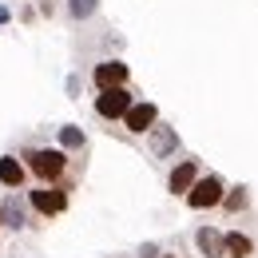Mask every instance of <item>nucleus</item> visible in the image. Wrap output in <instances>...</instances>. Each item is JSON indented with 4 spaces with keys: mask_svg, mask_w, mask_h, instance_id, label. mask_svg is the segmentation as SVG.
Returning a JSON list of instances; mask_svg holds the SVG:
<instances>
[{
    "mask_svg": "<svg viewBox=\"0 0 258 258\" xmlns=\"http://www.w3.org/2000/svg\"><path fill=\"white\" fill-rule=\"evenodd\" d=\"M20 163L28 171V179L36 183H56V187H76L80 171H84V159L68 155L64 147H24L20 151Z\"/></svg>",
    "mask_w": 258,
    "mask_h": 258,
    "instance_id": "f257e3e1",
    "label": "nucleus"
},
{
    "mask_svg": "<svg viewBox=\"0 0 258 258\" xmlns=\"http://www.w3.org/2000/svg\"><path fill=\"white\" fill-rule=\"evenodd\" d=\"M147 151L155 155V159H175L179 155V135L171 123H155V127L147 131Z\"/></svg>",
    "mask_w": 258,
    "mask_h": 258,
    "instance_id": "6e6552de",
    "label": "nucleus"
},
{
    "mask_svg": "<svg viewBox=\"0 0 258 258\" xmlns=\"http://www.w3.org/2000/svg\"><path fill=\"white\" fill-rule=\"evenodd\" d=\"M258 254V242L250 230L234 226V230H223V258H254Z\"/></svg>",
    "mask_w": 258,
    "mask_h": 258,
    "instance_id": "1a4fd4ad",
    "label": "nucleus"
},
{
    "mask_svg": "<svg viewBox=\"0 0 258 258\" xmlns=\"http://www.w3.org/2000/svg\"><path fill=\"white\" fill-rule=\"evenodd\" d=\"M131 84V72L123 60H103V64L92 68V88L96 92H107V88H123Z\"/></svg>",
    "mask_w": 258,
    "mask_h": 258,
    "instance_id": "0eeeda50",
    "label": "nucleus"
},
{
    "mask_svg": "<svg viewBox=\"0 0 258 258\" xmlns=\"http://www.w3.org/2000/svg\"><path fill=\"white\" fill-rule=\"evenodd\" d=\"M246 207H250V191H246L242 183L223 191V203H219V211H223V215H242Z\"/></svg>",
    "mask_w": 258,
    "mask_h": 258,
    "instance_id": "f8f14e48",
    "label": "nucleus"
},
{
    "mask_svg": "<svg viewBox=\"0 0 258 258\" xmlns=\"http://www.w3.org/2000/svg\"><path fill=\"white\" fill-rule=\"evenodd\" d=\"M223 191H226V179L219 171H199V179L183 195V203H187V211H215L223 203Z\"/></svg>",
    "mask_w": 258,
    "mask_h": 258,
    "instance_id": "7ed1b4c3",
    "label": "nucleus"
},
{
    "mask_svg": "<svg viewBox=\"0 0 258 258\" xmlns=\"http://www.w3.org/2000/svg\"><path fill=\"white\" fill-rule=\"evenodd\" d=\"M159 258H179V254H159Z\"/></svg>",
    "mask_w": 258,
    "mask_h": 258,
    "instance_id": "a211bd4d",
    "label": "nucleus"
},
{
    "mask_svg": "<svg viewBox=\"0 0 258 258\" xmlns=\"http://www.w3.org/2000/svg\"><path fill=\"white\" fill-rule=\"evenodd\" d=\"M92 12H96V0H72V16L76 20H88Z\"/></svg>",
    "mask_w": 258,
    "mask_h": 258,
    "instance_id": "4468645a",
    "label": "nucleus"
},
{
    "mask_svg": "<svg viewBox=\"0 0 258 258\" xmlns=\"http://www.w3.org/2000/svg\"><path fill=\"white\" fill-rule=\"evenodd\" d=\"M0 187H8V191H24L28 187V171H24V163L16 155H0Z\"/></svg>",
    "mask_w": 258,
    "mask_h": 258,
    "instance_id": "9d476101",
    "label": "nucleus"
},
{
    "mask_svg": "<svg viewBox=\"0 0 258 258\" xmlns=\"http://www.w3.org/2000/svg\"><path fill=\"white\" fill-rule=\"evenodd\" d=\"M119 123H123V131H127L131 139H143L147 131L159 123V107H155V103H147V99H135Z\"/></svg>",
    "mask_w": 258,
    "mask_h": 258,
    "instance_id": "39448f33",
    "label": "nucleus"
},
{
    "mask_svg": "<svg viewBox=\"0 0 258 258\" xmlns=\"http://www.w3.org/2000/svg\"><path fill=\"white\" fill-rule=\"evenodd\" d=\"M0 230H4V211H0Z\"/></svg>",
    "mask_w": 258,
    "mask_h": 258,
    "instance_id": "f3484780",
    "label": "nucleus"
},
{
    "mask_svg": "<svg viewBox=\"0 0 258 258\" xmlns=\"http://www.w3.org/2000/svg\"><path fill=\"white\" fill-rule=\"evenodd\" d=\"M60 147H64L68 155H76V159H84V155H88V139H84V131L72 127V123L60 127Z\"/></svg>",
    "mask_w": 258,
    "mask_h": 258,
    "instance_id": "ddd939ff",
    "label": "nucleus"
},
{
    "mask_svg": "<svg viewBox=\"0 0 258 258\" xmlns=\"http://www.w3.org/2000/svg\"><path fill=\"white\" fill-rule=\"evenodd\" d=\"M131 103H135V92H131V84H123V88L99 92L96 103H92V111H96V119H103V123H119V119L127 115Z\"/></svg>",
    "mask_w": 258,
    "mask_h": 258,
    "instance_id": "20e7f679",
    "label": "nucleus"
},
{
    "mask_svg": "<svg viewBox=\"0 0 258 258\" xmlns=\"http://www.w3.org/2000/svg\"><path fill=\"white\" fill-rule=\"evenodd\" d=\"M163 254V250H159V246H155V242H151V246H143V250H139V258H159Z\"/></svg>",
    "mask_w": 258,
    "mask_h": 258,
    "instance_id": "2eb2a0df",
    "label": "nucleus"
},
{
    "mask_svg": "<svg viewBox=\"0 0 258 258\" xmlns=\"http://www.w3.org/2000/svg\"><path fill=\"white\" fill-rule=\"evenodd\" d=\"M28 211H32L36 219H44V223H52V219H60L68 207H72V191L68 187H56V183H36L28 187Z\"/></svg>",
    "mask_w": 258,
    "mask_h": 258,
    "instance_id": "f03ea898",
    "label": "nucleus"
},
{
    "mask_svg": "<svg viewBox=\"0 0 258 258\" xmlns=\"http://www.w3.org/2000/svg\"><path fill=\"white\" fill-rule=\"evenodd\" d=\"M195 246H199V258H223V230L219 226H199Z\"/></svg>",
    "mask_w": 258,
    "mask_h": 258,
    "instance_id": "9b49d317",
    "label": "nucleus"
},
{
    "mask_svg": "<svg viewBox=\"0 0 258 258\" xmlns=\"http://www.w3.org/2000/svg\"><path fill=\"white\" fill-rule=\"evenodd\" d=\"M199 171H203V163L187 155V159H179L171 171H167V195H175V199H183V195L191 191V183L199 179Z\"/></svg>",
    "mask_w": 258,
    "mask_h": 258,
    "instance_id": "423d86ee",
    "label": "nucleus"
},
{
    "mask_svg": "<svg viewBox=\"0 0 258 258\" xmlns=\"http://www.w3.org/2000/svg\"><path fill=\"white\" fill-rule=\"evenodd\" d=\"M4 20H8V8H0V24H4Z\"/></svg>",
    "mask_w": 258,
    "mask_h": 258,
    "instance_id": "dca6fc26",
    "label": "nucleus"
}]
</instances>
